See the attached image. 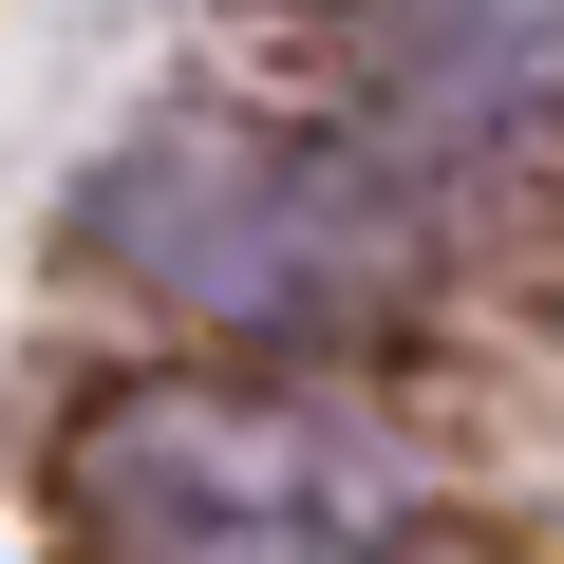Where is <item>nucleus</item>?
Listing matches in <instances>:
<instances>
[{"instance_id": "f257e3e1", "label": "nucleus", "mask_w": 564, "mask_h": 564, "mask_svg": "<svg viewBox=\"0 0 564 564\" xmlns=\"http://www.w3.org/2000/svg\"><path fill=\"white\" fill-rule=\"evenodd\" d=\"M76 564H433V508L302 395L132 377L57 433Z\"/></svg>"}, {"instance_id": "f03ea898", "label": "nucleus", "mask_w": 564, "mask_h": 564, "mask_svg": "<svg viewBox=\"0 0 564 564\" xmlns=\"http://www.w3.org/2000/svg\"><path fill=\"white\" fill-rule=\"evenodd\" d=\"M95 245L132 282H170L188 321H245V339H321V321L395 302V263H414L377 170L282 151V132H151V151H113Z\"/></svg>"}, {"instance_id": "7ed1b4c3", "label": "nucleus", "mask_w": 564, "mask_h": 564, "mask_svg": "<svg viewBox=\"0 0 564 564\" xmlns=\"http://www.w3.org/2000/svg\"><path fill=\"white\" fill-rule=\"evenodd\" d=\"M358 20H377V76L433 132H527L564 95V0H358Z\"/></svg>"}]
</instances>
